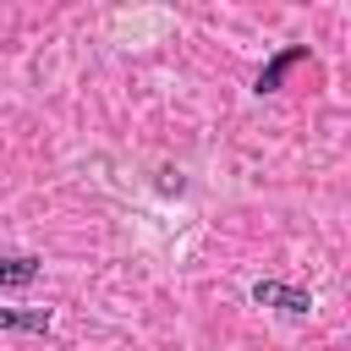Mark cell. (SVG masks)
Returning a JSON list of instances; mask_svg holds the SVG:
<instances>
[{"label":"cell","instance_id":"6da1fadb","mask_svg":"<svg viewBox=\"0 0 351 351\" xmlns=\"http://www.w3.org/2000/svg\"><path fill=\"white\" fill-rule=\"evenodd\" d=\"M247 296H252V307H274V313H291V318H307L313 313V291L285 285V280H258Z\"/></svg>","mask_w":351,"mask_h":351},{"label":"cell","instance_id":"3957f363","mask_svg":"<svg viewBox=\"0 0 351 351\" xmlns=\"http://www.w3.org/2000/svg\"><path fill=\"white\" fill-rule=\"evenodd\" d=\"M44 274V258L38 252H5L0 247V291H22Z\"/></svg>","mask_w":351,"mask_h":351},{"label":"cell","instance_id":"277c9868","mask_svg":"<svg viewBox=\"0 0 351 351\" xmlns=\"http://www.w3.org/2000/svg\"><path fill=\"white\" fill-rule=\"evenodd\" d=\"M49 307H0V335H49Z\"/></svg>","mask_w":351,"mask_h":351},{"label":"cell","instance_id":"7a4b0ae2","mask_svg":"<svg viewBox=\"0 0 351 351\" xmlns=\"http://www.w3.org/2000/svg\"><path fill=\"white\" fill-rule=\"evenodd\" d=\"M302 60H307V44H285L280 55H269V60L258 66V77H252V93H280V88H285V77H291Z\"/></svg>","mask_w":351,"mask_h":351}]
</instances>
